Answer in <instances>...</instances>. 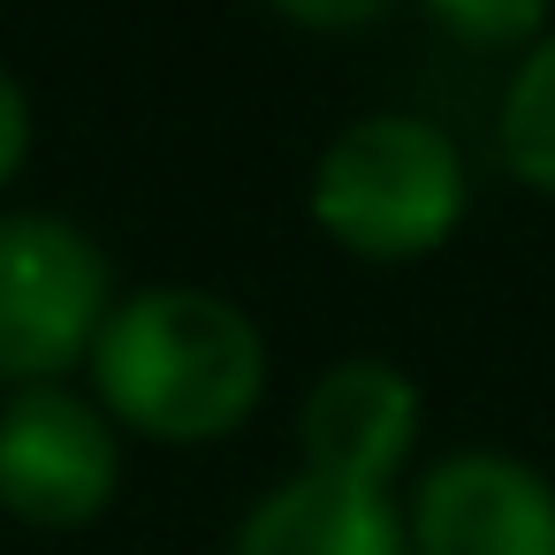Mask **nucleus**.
Segmentation results:
<instances>
[{
  "instance_id": "nucleus-11",
  "label": "nucleus",
  "mask_w": 555,
  "mask_h": 555,
  "mask_svg": "<svg viewBox=\"0 0 555 555\" xmlns=\"http://www.w3.org/2000/svg\"><path fill=\"white\" fill-rule=\"evenodd\" d=\"M24 153H31V100H24V85L9 69H0V183H16Z\"/></svg>"
},
{
  "instance_id": "nucleus-1",
  "label": "nucleus",
  "mask_w": 555,
  "mask_h": 555,
  "mask_svg": "<svg viewBox=\"0 0 555 555\" xmlns=\"http://www.w3.org/2000/svg\"><path fill=\"white\" fill-rule=\"evenodd\" d=\"M92 396L145 441H221L267 396L259 327L214 289H138L92 343Z\"/></svg>"
},
{
  "instance_id": "nucleus-6",
  "label": "nucleus",
  "mask_w": 555,
  "mask_h": 555,
  "mask_svg": "<svg viewBox=\"0 0 555 555\" xmlns=\"http://www.w3.org/2000/svg\"><path fill=\"white\" fill-rule=\"evenodd\" d=\"M418 441V388L388 365V358H343L312 380L305 411H297V449L312 479H343V487H380L403 472Z\"/></svg>"
},
{
  "instance_id": "nucleus-5",
  "label": "nucleus",
  "mask_w": 555,
  "mask_h": 555,
  "mask_svg": "<svg viewBox=\"0 0 555 555\" xmlns=\"http://www.w3.org/2000/svg\"><path fill=\"white\" fill-rule=\"evenodd\" d=\"M411 555H555V487L502 449L441 456L403 525Z\"/></svg>"
},
{
  "instance_id": "nucleus-7",
  "label": "nucleus",
  "mask_w": 555,
  "mask_h": 555,
  "mask_svg": "<svg viewBox=\"0 0 555 555\" xmlns=\"http://www.w3.org/2000/svg\"><path fill=\"white\" fill-rule=\"evenodd\" d=\"M236 555H411V540L380 487H343V479L297 472L267 502H251Z\"/></svg>"
},
{
  "instance_id": "nucleus-2",
  "label": "nucleus",
  "mask_w": 555,
  "mask_h": 555,
  "mask_svg": "<svg viewBox=\"0 0 555 555\" xmlns=\"http://www.w3.org/2000/svg\"><path fill=\"white\" fill-rule=\"evenodd\" d=\"M464 153L418 115H358L312 168V221L380 267L426 259L464 221Z\"/></svg>"
},
{
  "instance_id": "nucleus-8",
  "label": "nucleus",
  "mask_w": 555,
  "mask_h": 555,
  "mask_svg": "<svg viewBox=\"0 0 555 555\" xmlns=\"http://www.w3.org/2000/svg\"><path fill=\"white\" fill-rule=\"evenodd\" d=\"M494 153L509 160V176L525 191L555 198V24L509 69V92H502V115H494Z\"/></svg>"
},
{
  "instance_id": "nucleus-3",
  "label": "nucleus",
  "mask_w": 555,
  "mask_h": 555,
  "mask_svg": "<svg viewBox=\"0 0 555 555\" xmlns=\"http://www.w3.org/2000/svg\"><path fill=\"white\" fill-rule=\"evenodd\" d=\"M115 312L107 251L62 214H0V380L54 388Z\"/></svg>"
},
{
  "instance_id": "nucleus-10",
  "label": "nucleus",
  "mask_w": 555,
  "mask_h": 555,
  "mask_svg": "<svg viewBox=\"0 0 555 555\" xmlns=\"http://www.w3.org/2000/svg\"><path fill=\"white\" fill-rule=\"evenodd\" d=\"M267 9L305 24V31H358V24H373L388 9V0H267Z\"/></svg>"
},
{
  "instance_id": "nucleus-9",
  "label": "nucleus",
  "mask_w": 555,
  "mask_h": 555,
  "mask_svg": "<svg viewBox=\"0 0 555 555\" xmlns=\"http://www.w3.org/2000/svg\"><path fill=\"white\" fill-rule=\"evenodd\" d=\"M418 9L449 31V39H464V47H479V54H525L532 39H547V16H555V0H418Z\"/></svg>"
},
{
  "instance_id": "nucleus-4",
  "label": "nucleus",
  "mask_w": 555,
  "mask_h": 555,
  "mask_svg": "<svg viewBox=\"0 0 555 555\" xmlns=\"http://www.w3.org/2000/svg\"><path fill=\"white\" fill-rule=\"evenodd\" d=\"M122 487V441L115 418L92 396L54 388H16L0 411V509L39 525V532H77L92 525Z\"/></svg>"
}]
</instances>
